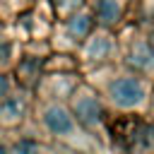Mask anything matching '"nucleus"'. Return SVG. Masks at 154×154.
<instances>
[{
	"mask_svg": "<svg viewBox=\"0 0 154 154\" xmlns=\"http://www.w3.org/2000/svg\"><path fill=\"white\" fill-rule=\"evenodd\" d=\"M19 58H22V41L5 24V31L0 34V72H12Z\"/></svg>",
	"mask_w": 154,
	"mask_h": 154,
	"instance_id": "0eeeda50",
	"label": "nucleus"
},
{
	"mask_svg": "<svg viewBox=\"0 0 154 154\" xmlns=\"http://www.w3.org/2000/svg\"><path fill=\"white\" fill-rule=\"evenodd\" d=\"M29 7H34V0H0V12L5 17V24H10L14 17L26 12Z\"/></svg>",
	"mask_w": 154,
	"mask_h": 154,
	"instance_id": "9b49d317",
	"label": "nucleus"
},
{
	"mask_svg": "<svg viewBox=\"0 0 154 154\" xmlns=\"http://www.w3.org/2000/svg\"><path fill=\"white\" fill-rule=\"evenodd\" d=\"M94 19L101 26H111L120 19V5L118 0H96V10H94Z\"/></svg>",
	"mask_w": 154,
	"mask_h": 154,
	"instance_id": "9d476101",
	"label": "nucleus"
},
{
	"mask_svg": "<svg viewBox=\"0 0 154 154\" xmlns=\"http://www.w3.org/2000/svg\"><path fill=\"white\" fill-rule=\"evenodd\" d=\"M0 22H2V24H5V17H2V12H0Z\"/></svg>",
	"mask_w": 154,
	"mask_h": 154,
	"instance_id": "f3484780",
	"label": "nucleus"
},
{
	"mask_svg": "<svg viewBox=\"0 0 154 154\" xmlns=\"http://www.w3.org/2000/svg\"><path fill=\"white\" fill-rule=\"evenodd\" d=\"M106 94L118 108H135L144 101V84L135 77H116L108 82Z\"/></svg>",
	"mask_w": 154,
	"mask_h": 154,
	"instance_id": "20e7f679",
	"label": "nucleus"
},
{
	"mask_svg": "<svg viewBox=\"0 0 154 154\" xmlns=\"http://www.w3.org/2000/svg\"><path fill=\"white\" fill-rule=\"evenodd\" d=\"M5 137H7V154H43V147L34 135L5 132Z\"/></svg>",
	"mask_w": 154,
	"mask_h": 154,
	"instance_id": "6e6552de",
	"label": "nucleus"
},
{
	"mask_svg": "<svg viewBox=\"0 0 154 154\" xmlns=\"http://www.w3.org/2000/svg\"><path fill=\"white\" fill-rule=\"evenodd\" d=\"M31 118L46 135L58 137V140H72L79 132V123L75 120L70 106L60 103V101H36L34 99Z\"/></svg>",
	"mask_w": 154,
	"mask_h": 154,
	"instance_id": "f257e3e1",
	"label": "nucleus"
},
{
	"mask_svg": "<svg viewBox=\"0 0 154 154\" xmlns=\"http://www.w3.org/2000/svg\"><path fill=\"white\" fill-rule=\"evenodd\" d=\"M128 63H130L132 67L149 70V67H154V51L149 48V43L137 41V43L130 48V53H128Z\"/></svg>",
	"mask_w": 154,
	"mask_h": 154,
	"instance_id": "1a4fd4ad",
	"label": "nucleus"
},
{
	"mask_svg": "<svg viewBox=\"0 0 154 154\" xmlns=\"http://www.w3.org/2000/svg\"><path fill=\"white\" fill-rule=\"evenodd\" d=\"M144 132H147V137H142V142L147 147H152L154 144V125H144Z\"/></svg>",
	"mask_w": 154,
	"mask_h": 154,
	"instance_id": "4468645a",
	"label": "nucleus"
},
{
	"mask_svg": "<svg viewBox=\"0 0 154 154\" xmlns=\"http://www.w3.org/2000/svg\"><path fill=\"white\" fill-rule=\"evenodd\" d=\"M0 154H7V137H5V132H0Z\"/></svg>",
	"mask_w": 154,
	"mask_h": 154,
	"instance_id": "2eb2a0df",
	"label": "nucleus"
},
{
	"mask_svg": "<svg viewBox=\"0 0 154 154\" xmlns=\"http://www.w3.org/2000/svg\"><path fill=\"white\" fill-rule=\"evenodd\" d=\"M17 89H19V84H17L14 75H12V72H0V103H2L7 96H12Z\"/></svg>",
	"mask_w": 154,
	"mask_h": 154,
	"instance_id": "ddd939ff",
	"label": "nucleus"
},
{
	"mask_svg": "<svg viewBox=\"0 0 154 154\" xmlns=\"http://www.w3.org/2000/svg\"><path fill=\"white\" fill-rule=\"evenodd\" d=\"M48 2H51L53 12H55L60 19H65V17L75 14V12H79V10L84 7L87 0H48Z\"/></svg>",
	"mask_w": 154,
	"mask_h": 154,
	"instance_id": "f8f14e48",
	"label": "nucleus"
},
{
	"mask_svg": "<svg viewBox=\"0 0 154 154\" xmlns=\"http://www.w3.org/2000/svg\"><path fill=\"white\" fill-rule=\"evenodd\" d=\"M79 51H82V58L87 63H101L111 55L113 51V38L106 34V31H91L82 43H79Z\"/></svg>",
	"mask_w": 154,
	"mask_h": 154,
	"instance_id": "423d86ee",
	"label": "nucleus"
},
{
	"mask_svg": "<svg viewBox=\"0 0 154 154\" xmlns=\"http://www.w3.org/2000/svg\"><path fill=\"white\" fill-rule=\"evenodd\" d=\"M2 31H5V24H2V22H0V34H2Z\"/></svg>",
	"mask_w": 154,
	"mask_h": 154,
	"instance_id": "dca6fc26",
	"label": "nucleus"
},
{
	"mask_svg": "<svg viewBox=\"0 0 154 154\" xmlns=\"http://www.w3.org/2000/svg\"><path fill=\"white\" fill-rule=\"evenodd\" d=\"M94 26H96L94 14L82 7L79 12L60 19V34H58L55 38H70V41H75V43H82V41L94 31Z\"/></svg>",
	"mask_w": 154,
	"mask_h": 154,
	"instance_id": "39448f33",
	"label": "nucleus"
},
{
	"mask_svg": "<svg viewBox=\"0 0 154 154\" xmlns=\"http://www.w3.org/2000/svg\"><path fill=\"white\" fill-rule=\"evenodd\" d=\"M67 106H70L75 120L79 123V128H96L103 120V106H101L99 96L89 89H75Z\"/></svg>",
	"mask_w": 154,
	"mask_h": 154,
	"instance_id": "7ed1b4c3",
	"label": "nucleus"
},
{
	"mask_svg": "<svg viewBox=\"0 0 154 154\" xmlns=\"http://www.w3.org/2000/svg\"><path fill=\"white\" fill-rule=\"evenodd\" d=\"M34 111V91L17 89L12 96H7L0 103V132H17Z\"/></svg>",
	"mask_w": 154,
	"mask_h": 154,
	"instance_id": "f03ea898",
	"label": "nucleus"
}]
</instances>
